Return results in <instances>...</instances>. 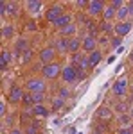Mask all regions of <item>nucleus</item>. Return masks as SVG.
<instances>
[{"label":"nucleus","instance_id":"34","mask_svg":"<svg viewBox=\"0 0 133 134\" xmlns=\"http://www.w3.org/2000/svg\"><path fill=\"white\" fill-rule=\"evenodd\" d=\"M119 134H133V127H122Z\"/></svg>","mask_w":133,"mask_h":134},{"label":"nucleus","instance_id":"15","mask_svg":"<svg viewBox=\"0 0 133 134\" xmlns=\"http://www.w3.org/2000/svg\"><path fill=\"white\" fill-rule=\"evenodd\" d=\"M79 47H83V41L79 40V38H70V40H68V52H72V54H77Z\"/></svg>","mask_w":133,"mask_h":134},{"label":"nucleus","instance_id":"35","mask_svg":"<svg viewBox=\"0 0 133 134\" xmlns=\"http://www.w3.org/2000/svg\"><path fill=\"white\" fill-rule=\"evenodd\" d=\"M0 114H2V116H6V102H4V100L0 102Z\"/></svg>","mask_w":133,"mask_h":134},{"label":"nucleus","instance_id":"21","mask_svg":"<svg viewBox=\"0 0 133 134\" xmlns=\"http://www.w3.org/2000/svg\"><path fill=\"white\" fill-rule=\"evenodd\" d=\"M128 16H130V11H128V5H124L117 11V20L119 21H128Z\"/></svg>","mask_w":133,"mask_h":134},{"label":"nucleus","instance_id":"41","mask_svg":"<svg viewBox=\"0 0 133 134\" xmlns=\"http://www.w3.org/2000/svg\"><path fill=\"white\" fill-rule=\"evenodd\" d=\"M77 7H88V2H77Z\"/></svg>","mask_w":133,"mask_h":134},{"label":"nucleus","instance_id":"37","mask_svg":"<svg viewBox=\"0 0 133 134\" xmlns=\"http://www.w3.org/2000/svg\"><path fill=\"white\" fill-rule=\"evenodd\" d=\"M126 5H128V11H130V16H133V0H130Z\"/></svg>","mask_w":133,"mask_h":134},{"label":"nucleus","instance_id":"29","mask_svg":"<svg viewBox=\"0 0 133 134\" xmlns=\"http://www.w3.org/2000/svg\"><path fill=\"white\" fill-rule=\"evenodd\" d=\"M101 25H102L101 29H102V31H106V32H110V31H113V29H115V25H112L110 21H102Z\"/></svg>","mask_w":133,"mask_h":134},{"label":"nucleus","instance_id":"19","mask_svg":"<svg viewBox=\"0 0 133 134\" xmlns=\"http://www.w3.org/2000/svg\"><path fill=\"white\" fill-rule=\"evenodd\" d=\"M14 50L18 52L20 55H22L25 50H29V43H27V40H23V38H22V40H18V41L14 43Z\"/></svg>","mask_w":133,"mask_h":134},{"label":"nucleus","instance_id":"45","mask_svg":"<svg viewBox=\"0 0 133 134\" xmlns=\"http://www.w3.org/2000/svg\"><path fill=\"white\" fill-rule=\"evenodd\" d=\"M131 98H133V88H131Z\"/></svg>","mask_w":133,"mask_h":134},{"label":"nucleus","instance_id":"18","mask_svg":"<svg viewBox=\"0 0 133 134\" xmlns=\"http://www.w3.org/2000/svg\"><path fill=\"white\" fill-rule=\"evenodd\" d=\"M68 25H70V16H68V14H63L60 20L54 21V27H58V29H61V31L65 27H68Z\"/></svg>","mask_w":133,"mask_h":134},{"label":"nucleus","instance_id":"39","mask_svg":"<svg viewBox=\"0 0 133 134\" xmlns=\"http://www.w3.org/2000/svg\"><path fill=\"white\" fill-rule=\"evenodd\" d=\"M6 124H7V125H13V124H14V118H13V116H7V118H6Z\"/></svg>","mask_w":133,"mask_h":134},{"label":"nucleus","instance_id":"38","mask_svg":"<svg viewBox=\"0 0 133 134\" xmlns=\"http://www.w3.org/2000/svg\"><path fill=\"white\" fill-rule=\"evenodd\" d=\"M27 29H29V31H34V29H36V23H34V21H29V23H27Z\"/></svg>","mask_w":133,"mask_h":134},{"label":"nucleus","instance_id":"43","mask_svg":"<svg viewBox=\"0 0 133 134\" xmlns=\"http://www.w3.org/2000/svg\"><path fill=\"white\" fill-rule=\"evenodd\" d=\"M128 114H130V116H131V118H133V105H131V107H130V109H128Z\"/></svg>","mask_w":133,"mask_h":134},{"label":"nucleus","instance_id":"10","mask_svg":"<svg viewBox=\"0 0 133 134\" xmlns=\"http://www.w3.org/2000/svg\"><path fill=\"white\" fill-rule=\"evenodd\" d=\"M23 97H25V93L22 90L20 86H13L9 91V102H20L23 100Z\"/></svg>","mask_w":133,"mask_h":134},{"label":"nucleus","instance_id":"11","mask_svg":"<svg viewBox=\"0 0 133 134\" xmlns=\"http://www.w3.org/2000/svg\"><path fill=\"white\" fill-rule=\"evenodd\" d=\"M25 9H27V13H31V14H38L41 11V2L40 0H27L25 2Z\"/></svg>","mask_w":133,"mask_h":134},{"label":"nucleus","instance_id":"8","mask_svg":"<svg viewBox=\"0 0 133 134\" xmlns=\"http://www.w3.org/2000/svg\"><path fill=\"white\" fill-rule=\"evenodd\" d=\"M115 34H117V38H121V36H126L128 32L133 31V23L131 21H119L117 25H115Z\"/></svg>","mask_w":133,"mask_h":134},{"label":"nucleus","instance_id":"20","mask_svg":"<svg viewBox=\"0 0 133 134\" xmlns=\"http://www.w3.org/2000/svg\"><path fill=\"white\" fill-rule=\"evenodd\" d=\"M32 114H34V116H47V114H49V109H47V107H45V105H34V107H32V111H31Z\"/></svg>","mask_w":133,"mask_h":134},{"label":"nucleus","instance_id":"16","mask_svg":"<svg viewBox=\"0 0 133 134\" xmlns=\"http://www.w3.org/2000/svg\"><path fill=\"white\" fill-rule=\"evenodd\" d=\"M102 16H104V21H110L113 18H117V9L112 7V5H106L104 11H102Z\"/></svg>","mask_w":133,"mask_h":134},{"label":"nucleus","instance_id":"7","mask_svg":"<svg viewBox=\"0 0 133 134\" xmlns=\"http://www.w3.org/2000/svg\"><path fill=\"white\" fill-rule=\"evenodd\" d=\"M56 48L54 47H47V48H43V50L40 52V61L45 63V64H51V63H54V57H56Z\"/></svg>","mask_w":133,"mask_h":134},{"label":"nucleus","instance_id":"25","mask_svg":"<svg viewBox=\"0 0 133 134\" xmlns=\"http://www.w3.org/2000/svg\"><path fill=\"white\" fill-rule=\"evenodd\" d=\"M31 59H32V50H31V48H29V50H25V52H23V54L20 55V63H22V64L29 63Z\"/></svg>","mask_w":133,"mask_h":134},{"label":"nucleus","instance_id":"4","mask_svg":"<svg viewBox=\"0 0 133 134\" xmlns=\"http://www.w3.org/2000/svg\"><path fill=\"white\" fill-rule=\"evenodd\" d=\"M112 91L115 97H124L126 91H128V79L126 77H121V79H117L112 86Z\"/></svg>","mask_w":133,"mask_h":134},{"label":"nucleus","instance_id":"5","mask_svg":"<svg viewBox=\"0 0 133 134\" xmlns=\"http://www.w3.org/2000/svg\"><path fill=\"white\" fill-rule=\"evenodd\" d=\"M63 14H65V13H63V7L60 5V4H56V5L49 7V11L45 13V18H47L49 21H52V23H54L56 20H60Z\"/></svg>","mask_w":133,"mask_h":134},{"label":"nucleus","instance_id":"26","mask_svg":"<svg viewBox=\"0 0 133 134\" xmlns=\"http://www.w3.org/2000/svg\"><path fill=\"white\" fill-rule=\"evenodd\" d=\"M38 131H40V127H38V124H29L27 125V131H25V134H38Z\"/></svg>","mask_w":133,"mask_h":134},{"label":"nucleus","instance_id":"22","mask_svg":"<svg viewBox=\"0 0 133 134\" xmlns=\"http://www.w3.org/2000/svg\"><path fill=\"white\" fill-rule=\"evenodd\" d=\"M2 38H4V40L13 38V25H4V27H2Z\"/></svg>","mask_w":133,"mask_h":134},{"label":"nucleus","instance_id":"23","mask_svg":"<svg viewBox=\"0 0 133 134\" xmlns=\"http://www.w3.org/2000/svg\"><path fill=\"white\" fill-rule=\"evenodd\" d=\"M97 116L106 120V118H110V116H112V109H110V107H99V111H97Z\"/></svg>","mask_w":133,"mask_h":134},{"label":"nucleus","instance_id":"2","mask_svg":"<svg viewBox=\"0 0 133 134\" xmlns=\"http://www.w3.org/2000/svg\"><path fill=\"white\" fill-rule=\"evenodd\" d=\"M25 88L29 90V93H43L47 86H45V81H43V79L32 77V79H29V81L25 82Z\"/></svg>","mask_w":133,"mask_h":134},{"label":"nucleus","instance_id":"40","mask_svg":"<svg viewBox=\"0 0 133 134\" xmlns=\"http://www.w3.org/2000/svg\"><path fill=\"white\" fill-rule=\"evenodd\" d=\"M11 134H23V132H22V129H16V127H14V129L11 131Z\"/></svg>","mask_w":133,"mask_h":134},{"label":"nucleus","instance_id":"17","mask_svg":"<svg viewBox=\"0 0 133 134\" xmlns=\"http://www.w3.org/2000/svg\"><path fill=\"white\" fill-rule=\"evenodd\" d=\"M11 63V52L9 50H2L0 52V68L6 70V66Z\"/></svg>","mask_w":133,"mask_h":134},{"label":"nucleus","instance_id":"44","mask_svg":"<svg viewBox=\"0 0 133 134\" xmlns=\"http://www.w3.org/2000/svg\"><path fill=\"white\" fill-rule=\"evenodd\" d=\"M128 57H130V61L133 63V48H131V52H130V55H128Z\"/></svg>","mask_w":133,"mask_h":134},{"label":"nucleus","instance_id":"31","mask_svg":"<svg viewBox=\"0 0 133 134\" xmlns=\"http://www.w3.org/2000/svg\"><path fill=\"white\" fill-rule=\"evenodd\" d=\"M68 95H70V93H68V90H67V88H60V93H58V97H60V98H63V100H65Z\"/></svg>","mask_w":133,"mask_h":134},{"label":"nucleus","instance_id":"3","mask_svg":"<svg viewBox=\"0 0 133 134\" xmlns=\"http://www.w3.org/2000/svg\"><path fill=\"white\" fill-rule=\"evenodd\" d=\"M61 72H63V66H60L58 63L45 64V66L41 68V73H43V77H45V79H56Z\"/></svg>","mask_w":133,"mask_h":134},{"label":"nucleus","instance_id":"1","mask_svg":"<svg viewBox=\"0 0 133 134\" xmlns=\"http://www.w3.org/2000/svg\"><path fill=\"white\" fill-rule=\"evenodd\" d=\"M61 77H63V82L65 84H72L79 79V70L74 64H65L63 72H61Z\"/></svg>","mask_w":133,"mask_h":134},{"label":"nucleus","instance_id":"33","mask_svg":"<svg viewBox=\"0 0 133 134\" xmlns=\"http://www.w3.org/2000/svg\"><path fill=\"white\" fill-rule=\"evenodd\" d=\"M63 104H65V100H63V98H60V97H58V98H56V100H54V109H60V107H61Z\"/></svg>","mask_w":133,"mask_h":134},{"label":"nucleus","instance_id":"27","mask_svg":"<svg viewBox=\"0 0 133 134\" xmlns=\"http://www.w3.org/2000/svg\"><path fill=\"white\" fill-rule=\"evenodd\" d=\"M32 95V104L34 105H40L43 102V93H31Z\"/></svg>","mask_w":133,"mask_h":134},{"label":"nucleus","instance_id":"28","mask_svg":"<svg viewBox=\"0 0 133 134\" xmlns=\"http://www.w3.org/2000/svg\"><path fill=\"white\" fill-rule=\"evenodd\" d=\"M115 109H117V113H121V114H126L128 113V107H126V104H117V105H115Z\"/></svg>","mask_w":133,"mask_h":134},{"label":"nucleus","instance_id":"12","mask_svg":"<svg viewBox=\"0 0 133 134\" xmlns=\"http://www.w3.org/2000/svg\"><path fill=\"white\" fill-rule=\"evenodd\" d=\"M54 48H56V52H60V54H65V52H68V40H67V38H58V40H56V47H54Z\"/></svg>","mask_w":133,"mask_h":134},{"label":"nucleus","instance_id":"30","mask_svg":"<svg viewBox=\"0 0 133 134\" xmlns=\"http://www.w3.org/2000/svg\"><path fill=\"white\" fill-rule=\"evenodd\" d=\"M16 4H14V2H7V14H14V13H16Z\"/></svg>","mask_w":133,"mask_h":134},{"label":"nucleus","instance_id":"32","mask_svg":"<svg viewBox=\"0 0 133 134\" xmlns=\"http://www.w3.org/2000/svg\"><path fill=\"white\" fill-rule=\"evenodd\" d=\"M110 5H112V7H115V9H117V11L121 9V7H124L122 0H113V2H112V4H110Z\"/></svg>","mask_w":133,"mask_h":134},{"label":"nucleus","instance_id":"14","mask_svg":"<svg viewBox=\"0 0 133 134\" xmlns=\"http://www.w3.org/2000/svg\"><path fill=\"white\" fill-rule=\"evenodd\" d=\"M74 63H79V68L81 70H88L90 68V63H88V57H85V55H77V54H74Z\"/></svg>","mask_w":133,"mask_h":134},{"label":"nucleus","instance_id":"36","mask_svg":"<svg viewBox=\"0 0 133 134\" xmlns=\"http://www.w3.org/2000/svg\"><path fill=\"white\" fill-rule=\"evenodd\" d=\"M112 47H121V38H113V41H112Z\"/></svg>","mask_w":133,"mask_h":134},{"label":"nucleus","instance_id":"6","mask_svg":"<svg viewBox=\"0 0 133 134\" xmlns=\"http://www.w3.org/2000/svg\"><path fill=\"white\" fill-rule=\"evenodd\" d=\"M104 2L101 0H90L88 2V7H86V13L90 14V16H97V14H101L102 11H104Z\"/></svg>","mask_w":133,"mask_h":134},{"label":"nucleus","instance_id":"42","mask_svg":"<svg viewBox=\"0 0 133 134\" xmlns=\"http://www.w3.org/2000/svg\"><path fill=\"white\" fill-rule=\"evenodd\" d=\"M124 52H126L124 47H119V48H117V54H124Z\"/></svg>","mask_w":133,"mask_h":134},{"label":"nucleus","instance_id":"9","mask_svg":"<svg viewBox=\"0 0 133 134\" xmlns=\"http://www.w3.org/2000/svg\"><path fill=\"white\" fill-rule=\"evenodd\" d=\"M95 47H97V40H95L93 36L88 34V36H85V38H83V50H86V52H90V54H92L93 50H97Z\"/></svg>","mask_w":133,"mask_h":134},{"label":"nucleus","instance_id":"24","mask_svg":"<svg viewBox=\"0 0 133 134\" xmlns=\"http://www.w3.org/2000/svg\"><path fill=\"white\" fill-rule=\"evenodd\" d=\"M76 31H77V27H76L74 23H70L68 27H65V29L61 31V34H63V38H65V36H74V34H76Z\"/></svg>","mask_w":133,"mask_h":134},{"label":"nucleus","instance_id":"13","mask_svg":"<svg viewBox=\"0 0 133 134\" xmlns=\"http://www.w3.org/2000/svg\"><path fill=\"white\" fill-rule=\"evenodd\" d=\"M101 59H102V52L101 50H93L92 54H88V63H90V66H97L99 63H101Z\"/></svg>","mask_w":133,"mask_h":134}]
</instances>
